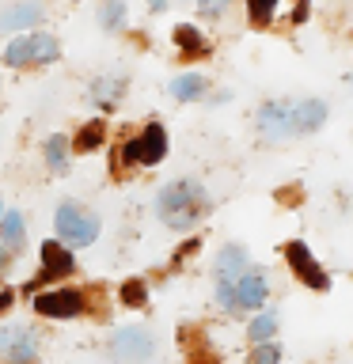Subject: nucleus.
Returning <instances> with one entry per match:
<instances>
[{
	"label": "nucleus",
	"instance_id": "nucleus-1",
	"mask_svg": "<svg viewBox=\"0 0 353 364\" xmlns=\"http://www.w3.org/2000/svg\"><path fill=\"white\" fill-rule=\"evenodd\" d=\"M156 213L171 232H186L209 213V193L194 178H175L156 193Z\"/></svg>",
	"mask_w": 353,
	"mask_h": 364
},
{
	"label": "nucleus",
	"instance_id": "nucleus-2",
	"mask_svg": "<svg viewBox=\"0 0 353 364\" xmlns=\"http://www.w3.org/2000/svg\"><path fill=\"white\" fill-rule=\"evenodd\" d=\"M57 57H61V42H57L53 34H46V31H27V34H19V38H11V42H8L4 65H11V68L53 65Z\"/></svg>",
	"mask_w": 353,
	"mask_h": 364
},
{
	"label": "nucleus",
	"instance_id": "nucleus-3",
	"mask_svg": "<svg viewBox=\"0 0 353 364\" xmlns=\"http://www.w3.org/2000/svg\"><path fill=\"white\" fill-rule=\"evenodd\" d=\"M53 228H57V239H61V243L91 247L99 235V216L88 213L84 205H76V201H61L53 213Z\"/></svg>",
	"mask_w": 353,
	"mask_h": 364
},
{
	"label": "nucleus",
	"instance_id": "nucleus-4",
	"mask_svg": "<svg viewBox=\"0 0 353 364\" xmlns=\"http://www.w3.org/2000/svg\"><path fill=\"white\" fill-rule=\"evenodd\" d=\"M216 304L224 307V311H232V289H236V281L247 273V250L243 247H236V243H228L216 250Z\"/></svg>",
	"mask_w": 353,
	"mask_h": 364
},
{
	"label": "nucleus",
	"instance_id": "nucleus-5",
	"mask_svg": "<svg viewBox=\"0 0 353 364\" xmlns=\"http://www.w3.org/2000/svg\"><path fill=\"white\" fill-rule=\"evenodd\" d=\"M285 262H289V269L300 277L307 289H315V292H327L330 289V277H327V269L315 262V255L307 250V243H300V239H293L289 247H285Z\"/></svg>",
	"mask_w": 353,
	"mask_h": 364
},
{
	"label": "nucleus",
	"instance_id": "nucleus-6",
	"mask_svg": "<svg viewBox=\"0 0 353 364\" xmlns=\"http://www.w3.org/2000/svg\"><path fill=\"white\" fill-rule=\"evenodd\" d=\"M258 133L266 141H289L296 133L293 125V102L289 99H270L258 107Z\"/></svg>",
	"mask_w": 353,
	"mask_h": 364
},
{
	"label": "nucleus",
	"instance_id": "nucleus-7",
	"mask_svg": "<svg viewBox=\"0 0 353 364\" xmlns=\"http://www.w3.org/2000/svg\"><path fill=\"white\" fill-rule=\"evenodd\" d=\"M38 357V338L27 326L0 330V364H34Z\"/></svg>",
	"mask_w": 353,
	"mask_h": 364
},
{
	"label": "nucleus",
	"instance_id": "nucleus-8",
	"mask_svg": "<svg viewBox=\"0 0 353 364\" xmlns=\"http://www.w3.org/2000/svg\"><path fill=\"white\" fill-rule=\"evenodd\" d=\"M34 311L42 318H76L84 311V292L76 289H50L34 296Z\"/></svg>",
	"mask_w": 353,
	"mask_h": 364
},
{
	"label": "nucleus",
	"instance_id": "nucleus-9",
	"mask_svg": "<svg viewBox=\"0 0 353 364\" xmlns=\"http://www.w3.org/2000/svg\"><path fill=\"white\" fill-rule=\"evenodd\" d=\"M68 273H76L73 250H68L61 239H46L42 243V273H38V281H57V277H68ZM38 281L27 284V292L38 289Z\"/></svg>",
	"mask_w": 353,
	"mask_h": 364
},
{
	"label": "nucleus",
	"instance_id": "nucleus-10",
	"mask_svg": "<svg viewBox=\"0 0 353 364\" xmlns=\"http://www.w3.org/2000/svg\"><path fill=\"white\" fill-rule=\"evenodd\" d=\"M110 349H114V357H122V360H130V364H141V360L152 357L156 341H152V334H144L141 326H122L118 334H114Z\"/></svg>",
	"mask_w": 353,
	"mask_h": 364
},
{
	"label": "nucleus",
	"instance_id": "nucleus-11",
	"mask_svg": "<svg viewBox=\"0 0 353 364\" xmlns=\"http://www.w3.org/2000/svg\"><path fill=\"white\" fill-rule=\"evenodd\" d=\"M266 296H270L266 277L255 273V269H247L243 277L236 281V289H232V315L236 311H258V307L266 304Z\"/></svg>",
	"mask_w": 353,
	"mask_h": 364
},
{
	"label": "nucleus",
	"instance_id": "nucleus-12",
	"mask_svg": "<svg viewBox=\"0 0 353 364\" xmlns=\"http://www.w3.org/2000/svg\"><path fill=\"white\" fill-rule=\"evenodd\" d=\"M42 23V4L38 0H11L0 11V31H34Z\"/></svg>",
	"mask_w": 353,
	"mask_h": 364
},
{
	"label": "nucleus",
	"instance_id": "nucleus-13",
	"mask_svg": "<svg viewBox=\"0 0 353 364\" xmlns=\"http://www.w3.org/2000/svg\"><path fill=\"white\" fill-rule=\"evenodd\" d=\"M179 346H182V353H186V364H221L216 349L205 341L201 330H194V326H182L179 330Z\"/></svg>",
	"mask_w": 353,
	"mask_h": 364
},
{
	"label": "nucleus",
	"instance_id": "nucleus-14",
	"mask_svg": "<svg viewBox=\"0 0 353 364\" xmlns=\"http://www.w3.org/2000/svg\"><path fill=\"white\" fill-rule=\"evenodd\" d=\"M323 122H327V102L323 99H300V102H293V125H296V133H315V129H323Z\"/></svg>",
	"mask_w": 353,
	"mask_h": 364
},
{
	"label": "nucleus",
	"instance_id": "nucleus-15",
	"mask_svg": "<svg viewBox=\"0 0 353 364\" xmlns=\"http://www.w3.org/2000/svg\"><path fill=\"white\" fill-rule=\"evenodd\" d=\"M171 38H175V46L182 50V57H205V53L213 50L209 38H205L198 27H190V23H179V27L171 31Z\"/></svg>",
	"mask_w": 353,
	"mask_h": 364
},
{
	"label": "nucleus",
	"instance_id": "nucleus-16",
	"mask_svg": "<svg viewBox=\"0 0 353 364\" xmlns=\"http://www.w3.org/2000/svg\"><path fill=\"white\" fill-rule=\"evenodd\" d=\"M205 91H209V80L201 73H182L171 80V95L179 102H198V99H205Z\"/></svg>",
	"mask_w": 353,
	"mask_h": 364
},
{
	"label": "nucleus",
	"instance_id": "nucleus-17",
	"mask_svg": "<svg viewBox=\"0 0 353 364\" xmlns=\"http://www.w3.org/2000/svg\"><path fill=\"white\" fill-rule=\"evenodd\" d=\"M102 141H107V122L95 118V122H84V125H80V133H76L68 144H73V152L88 156V152H99Z\"/></svg>",
	"mask_w": 353,
	"mask_h": 364
},
{
	"label": "nucleus",
	"instance_id": "nucleus-18",
	"mask_svg": "<svg viewBox=\"0 0 353 364\" xmlns=\"http://www.w3.org/2000/svg\"><path fill=\"white\" fill-rule=\"evenodd\" d=\"M88 95L99 102V107H118L122 95H125V84L118 76H95L91 80V87H88Z\"/></svg>",
	"mask_w": 353,
	"mask_h": 364
},
{
	"label": "nucleus",
	"instance_id": "nucleus-19",
	"mask_svg": "<svg viewBox=\"0 0 353 364\" xmlns=\"http://www.w3.org/2000/svg\"><path fill=\"white\" fill-rule=\"evenodd\" d=\"M46 167L50 171H65L68 167V156H73V144H68V136L61 133H53V136H46Z\"/></svg>",
	"mask_w": 353,
	"mask_h": 364
},
{
	"label": "nucleus",
	"instance_id": "nucleus-20",
	"mask_svg": "<svg viewBox=\"0 0 353 364\" xmlns=\"http://www.w3.org/2000/svg\"><path fill=\"white\" fill-rule=\"evenodd\" d=\"M0 243L8 250H16L23 243V216L19 213H4L0 216Z\"/></svg>",
	"mask_w": 353,
	"mask_h": 364
},
{
	"label": "nucleus",
	"instance_id": "nucleus-21",
	"mask_svg": "<svg viewBox=\"0 0 353 364\" xmlns=\"http://www.w3.org/2000/svg\"><path fill=\"white\" fill-rule=\"evenodd\" d=\"M273 334H278V315H273V311L255 315V323H251L247 338L255 341V346H262V341H273Z\"/></svg>",
	"mask_w": 353,
	"mask_h": 364
},
{
	"label": "nucleus",
	"instance_id": "nucleus-22",
	"mask_svg": "<svg viewBox=\"0 0 353 364\" xmlns=\"http://www.w3.org/2000/svg\"><path fill=\"white\" fill-rule=\"evenodd\" d=\"M243 4H247V16H251V23H255V27H270L273 16H278V4H281V0H243Z\"/></svg>",
	"mask_w": 353,
	"mask_h": 364
},
{
	"label": "nucleus",
	"instance_id": "nucleus-23",
	"mask_svg": "<svg viewBox=\"0 0 353 364\" xmlns=\"http://www.w3.org/2000/svg\"><path fill=\"white\" fill-rule=\"evenodd\" d=\"M99 23H102V31H122L125 27V4L122 0H102L99 4Z\"/></svg>",
	"mask_w": 353,
	"mask_h": 364
},
{
	"label": "nucleus",
	"instance_id": "nucleus-24",
	"mask_svg": "<svg viewBox=\"0 0 353 364\" xmlns=\"http://www.w3.org/2000/svg\"><path fill=\"white\" fill-rule=\"evenodd\" d=\"M118 300L125 307H144L148 304V284L144 281H125L122 289H118Z\"/></svg>",
	"mask_w": 353,
	"mask_h": 364
},
{
	"label": "nucleus",
	"instance_id": "nucleus-25",
	"mask_svg": "<svg viewBox=\"0 0 353 364\" xmlns=\"http://www.w3.org/2000/svg\"><path fill=\"white\" fill-rule=\"evenodd\" d=\"M251 364H281V349L273 346V341H262V346H255V353H251Z\"/></svg>",
	"mask_w": 353,
	"mask_h": 364
},
{
	"label": "nucleus",
	"instance_id": "nucleus-26",
	"mask_svg": "<svg viewBox=\"0 0 353 364\" xmlns=\"http://www.w3.org/2000/svg\"><path fill=\"white\" fill-rule=\"evenodd\" d=\"M198 11H201V19H221L228 11V0H198Z\"/></svg>",
	"mask_w": 353,
	"mask_h": 364
},
{
	"label": "nucleus",
	"instance_id": "nucleus-27",
	"mask_svg": "<svg viewBox=\"0 0 353 364\" xmlns=\"http://www.w3.org/2000/svg\"><path fill=\"white\" fill-rule=\"evenodd\" d=\"M300 198H304L300 186H289V190H281V193H278V201H281V205H296Z\"/></svg>",
	"mask_w": 353,
	"mask_h": 364
},
{
	"label": "nucleus",
	"instance_id": "nucleus-28",
	"mask_svg": "<svg viewBox=\"0 0 353 364\" xmlns=\"http://www.w3.org/2000/svg\"><path fill=\"white\" fill-rule=\"evenodd\" d=\"M198 247H201V239H186V247H179V250H175V262L190 258V255H194V250H198Z\"/></svg>",
	"mask_w": 353,
	"mask_h": 364
},
{
	"label": "nucleus",
	"instance_id": "nucleus-29",
	"mask_svg": "<svg viewBox=\"0 0 353 364\" xmlns=\"http://www.w3.org/2000/svg\"><path fill=\"white\" fill-rule=\"evenodd\" d=\"M11 300H16V292H11V289H0V311H8Z\"/></svg>",
	"mask_w": 353,
	"mask_h": 364
},
{
	"label": "nucleus",
	"instance_id": "nucleus-30",
	"mask_svg": "<svg viewBox=\"0 0 353 364\" xmlns=\"http://www.w3.org/2000/svg\"><path fill=\"white\" fill-rule=\"evenodd\" d=\"M300 19H307V0H300V4H296V11H293V23H300Z\"/></svg>",
	"mask_w": 353,
	"mask_h": 364
},
{
	"label": "nucleus",
	"instance_id": "nucleus-31",
	"mask_svg": "<svg viewBox=\"0 0 353 364\" xmlns=\"http://www.w3.org/2000/svg\"><path fill=\"white\" fill-rule=\"evenodd\" d=\"M148 8H152V11H164V8H167V0H148Z\"/></svg>",
	"mask_w": 353,
	"mask_h": 364
},
{
	"label": "nucleus",
	"instance_id": "nucleus-32",
	"mask_svg": "<svg viewBox=\"0 0 353 364\" xmlns=\"http://www.w3.org/2000/svg\"><path fill=\"white\" fill-rule=\"evenodd\" d=\"M4 258H8V247H4V243H0V262H4Z\"/></svg>",
	"mask_w": 353,
	"mask_h": 364
},
{
	"label": "nucleus",
	"instance_id": "nucleus-33",
	"mask_svg": "<svg viewBox=\"0 0 353 364\" xmlns=\"http://www.w3.org/2000/svg\"><path fill=\"white\" fill-rule=\"evenodd\" d=\"M0 216H4V209H0Z\"/></svg>",
	"mask_w": 353,
	"mask_h": 364
}]
</instances>
